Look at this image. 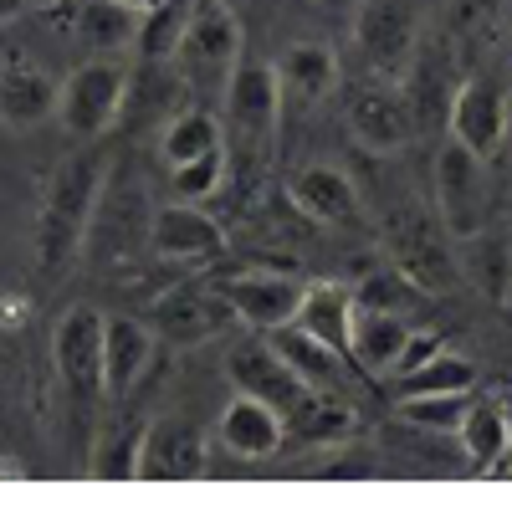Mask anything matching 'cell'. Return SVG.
I'll return each instance as SVG.
<instances>
[{
  "mask_svg": "<svg viewBox=\"0 0 512 512\" xmlns=\"http://www.w3.org/2000/svg\"><path fill=\"white\" fill-rule=\"evenodd\" d=\"M108 164H113L108 149L88 144L52 169L47 195H41V210H36V236H31L36 267L47 277H57L62 267L77 262L82 236H88V221H93V205H98V190L108 180Z\"/></svg>",
  "mask_w": 512,
  "mask_h": 512,
  "instance_id": "6da1fadb",
  "label": "cell"
},
{
  "mask_svg": "<svg viewBox=\"0 0 512 512\" xmlns=\"http://www.w3.org/2000/svg\"><path fill=\"white\" fill-rule=\"evenodd\" d=\"M149 221H154V210L144 200V180L128 164L123 169L108 164V180L98 190L93 221H88V236H82L77 256H88V262H98V267L134 262V256L149 246Z\"/></svg>",
  "mask_w": 512,
  "mask_h": 512,
  "instance_id": "7a4b0ae2",
  "label": "cell"
},
{
  "mask_svg": "<svg viewBox=\"0 0 512 512\" xmlns=\"http://www.w3.org/2000/svg\"><path fill=\"white\" fill-rule=\"evenodd\" d=\"M241 47L246 41H241V21L231 11V0H190L185 36H180V47L169 62H180V77L195 82V88L221 93Z\"/></svg>",
  "mask_w": 512,
  "mask_h": 512,
  "instance_id": "3957f363",
  "label": "cell"
},
{
  "mask_svg": "<svg viewBox=\"0 0 512 512\" xmlns=\"http://www.w3.org/2000/svg\"><path fill=\"white\" fill-rule=\"evenodd\" d=\"M354 47L379 82H400L420 52V11L415 0H359Z\"/></svg>",
  "mask_w": 512,
  "mask_h": 512,
  "instance_id": "277c9868",
  "label": "cell"
},
{
  "mask_svg": "<svg viewBox=\"0 0 512 512\" xmlns=\"http://www.w3.org/2000/svg\"><path fill=\"white\" fill-rule=\"evenodd\" d=\"M384 251L405 282H415L425 297L451 292L461 267H456V251L446 246V226L431 221L425 210H400V216L384 226Z\"/></svg>",
  "mask_w": 512,
  "mask_h": 512,
  "instance_id": "5b68a950",
  "label": "cell"
},
{
  "mask_svg": "<svg viewBox=\"0 0 512 512\" xmlns=\"http://www.w3.org/2000/svg\"><path fill=\"white\" fill-rule=\"evenodd\" d=\"M226 128H231V139L246 144V149H267L277 139V123H282V88H277V67L262 62L256 52L241 47L231 77H226Z\"/></svg>",
  "mask_w": 512,
  "mask_h": 512,
  "instance_id": "8992f818",
  "label": "cell"
},
{
  "mask_svg": "<svg viewBox=\"0 0 512 512\" xmlns=\"http://www.w3.org/2000/svg\"><path fill=\"white\" fill-rule=\"evenodd\" d=\"M128 98V72L118 57H93L82 62L77 72H67V82L57 88V113L62 128L77 139H103L108 128L118 123Z\"/></svg>",
  "mask_w": 512,
  "mask_h": 512,
  "instance_id": "52a82bcc",
  "label": "cell"
},
{
  "mask_svg": "<svg viewBox=\"0 0 512 512\" xmlns=\"http://www.w3.org/2000/svg\"><path fill=\"white\" fill-rule=\"evenodd\" d=\"M205 466H210V441L200 431V420H190V415H159V420L144 425L139 482L180 487V482H200Z\"/></svg>",
  "mask_w": 512,
  "mask_h": 512,
  "instance_id": "ba28073f",
  "label": "cell"
},
{
  "mask_svg": "<svg viewBox=\"0 0 512 512\" xmlns=\"http://www.w3.org/2000/svg\"><path fill=\"white\" fill-rule=\"evenodd\" d=\"M52 364L67 395L93 405L103 395V313L93 303H72L52 328Z\"/></svg>",
  "mask_w": 512,
  "mask_h": 512,
  "instance_id": "9c48e42d",
  "label": "cell"
},
{
  "mask_svg": "<svg viewBox=\"0 0 512 512\" xmlns=\"http://www.w3.org/2000/svg\"><path fill=\"white\" fill-rule=\"evenodd\" d=\"M149 318H154V338H164L175 349H200L231 323V308L216 282H175L169 292L154 297Z\"/></svg>",
  "mask_w": 512,
  "mask_h": 512,
  "instance_id": "30bf717a",
  "label": "cell"
},
{
  "mask_svg": "<svg viewBox=\"0 0 512 512\" xmlns=\"http://www.w3.org/2000/svg\"><path fill=\"white\" fill-rule=\"evenodd\" d=\"M487 159L466 154L461 144H441L436 154V210H441V226L446 236H477L487 221Z\"/></svg>",
  "mask_w": 512,
  "mask_h": 512,
  "instance_id": "8fae6325",
  "label": "cell"
},
{
  "mask_svg": "<svg viewBox=\"0 0 512 512\" xmlns=\"http://www.w3.org/2000/svg\"><path fill=\"white\" fill-rule=\"evenodd\" d=\"M446 128H451V144H461L477 159H492L507 139V93H502V82L466 77L446 103Z\"/></svg>",
  "mask_w": 512,
  "mask_h": 512,
  "instance_id": "7c38bea8",
  "label": "cell"
},
{
  "mask_svg": "<svg viewBox=\"0 0 512 512\" xmlns=\"http://www.w3.org/2000/svg\"><path fill=\"white\" fill-rule=\"evenodd\" d=\"M226 374H231V384H236L241 395L267 400L282 420H287L292 410H303V405L318 395L313 384H303V379L282 364V354L267 344V338H246V344H236L231 359H226Z\"/></svg>",
  "mask_w": 512,
  "mask_h": 512,
  "instance_id": "4fadbf2b",
  "label": "cell"
},
{
  "mask_svg": "<svg viewBox=\"0 0 512 512\" xmlns=\"http://www.w3.org/2000/svg\"><path fill=\"white\" fill-rule=\"evenodd\" d=\"M349 134L359 149L390 159L415 139V113L405 103V93H395L390 82H369L349 98Z\"/></svg>",
  "mask_w": 512,
  "mask_h": 512,
  "instance_id": "5bb4252c",
  "label": "cell"
},
{
  "mask_svg": "<svg viewBox=\"0 0 512 512\" xmlns=\"http://www.w3.org/2000/svg\"><path fill=\"white\" fill-rule=\"evenodd\" d=\"M287 200L303 210L313 226H328V231H354L364 221V200H359V185L333 164H308L287 180Z\"/></svg>",
  "mask_w": 512,
  "mask_h": 512,
  "instance_id": "9a60e30c",
  "label": "cell"
},
{
  "mask_svg": "<svg viewBox=\"0 0 512 512\" xmlns=\"http://www.w3.org/2000/svg\"><path fill=\"white\" fill-rule=\"evenodd\" d=\"M149 246L164 256V262H216V256L226 251V231H221L216 216H205L200 205L175 200V205L154 210Z\"/></svg>",
  "mask_w": 512,
  "mask_h": 512,
  "instance_id": "2e32d148",
  "label": "cell"
},
{
  "mask_svg": "<svg viewBox=\"0 0 512 512\" xmlns=\"http://www.w3.org/2000/svg\"><path fill=\"white\" fill-rule=\"evenodd\" d=\"M221 297H226V308L251 323L256 333H272L282 323H292L297 313V297H303V282L297 277H282V272H241L231 282H216Z\"/></svg>",
  "mask_w": 512,
  "mask_h": 512,
  "instance_id": "e0dca14e",
  "label": "cell"
},
{
  "mask_svg": "<svg viewBox=\"0 0 512 512\" xmlns=\"http://www.w3.org/2000/svg\"><path fill=\"white\" fill-rule=\"evenodd\" d=\"M154 364V328L139 318H108L103 313V395L128 400V390Z\"/></svg>",
  "mask_w": 512,
  "mask_h": 512,
  "instance_id": "ac0fdd59",
  "label": "cell"
},
{
  "mask_svg": "<svg viewBox=\"0 0 512 512\" xmlns=\"http://www.w3.org/2000/svg\"><path fill=\"white\" fill-rule=\"evenodd\" d=\"M216 436L221 446L236 456V461H267L282 451V415L267 405V400H256V395H241L221 410L216 420Z\"/></svg>",
  "mask_w": 512,
  "mask_h": 512,
  "instance_id": "d6986e66",
  "label": "cell"
},
{
  "mask_svg": "<svg viewBox=\"0 0 512 512\" xmlns=\"http://www.w3.org/2000/svg\"><path fill=\"white\" fill-rule=\"evenodd\" d=\"M47 113H57V82L31 57L11 52L0 62V123L6 128H36Z\"/></svg>",
  "mask_w": 512,
  "mask_h": 512,
  "instance_id": "ffe728a7",
  "label": "cell"
},
{
  "mask_svg": "<svg viewBox=\"0 0 512 512\" xmlns=\"http://www.w3.org/2000/svg\"><path fill=\"white\" fill-rule=\"evenodd\" d=\"M292 323L313 333L318 344H328L333 354L349 359V328H354V287L344 282H303Z\"/></svg>",
  "mask_w": 512,
  "mask_h": 512,
  "instance_id": "44dd1931",
  "label": "cell"
},
{
  "mask_svg": "<svg viewBox=\"0 0 512 512\" xmlns=\"http://www.w3.org/2000/svg\"><path fill=\"white\" fill-rule=\"evenodd\" d=\"M461 441V456L472 472H502V456H507V405L497 395H477L466 405L461 425L451 431Z\"/></svg>",
  "mask_w": 512,
  "mask_h": 512,
  "instance_id": "7402d4cb",
  "label": "cell"
},
{
  "mask_svg": "<svg viewBox=\"0 0 512 512\" xmlns=\"http://www.w3.org/2000/svg\"><path fill=\"white\" fill-rule=\"evenodd\" d=\"M277 88H282V98L303 103V108L323 103L338 88L333 47H323V41H292V47L282 52V62H277Z\"/></svg>",
  "mask_w": 512,
  "mask_h": 512,
  "instance_id": "603a6c76",
  "label": "cell"
},
{
  "mask_svg": "<svg viewBox=\"0 0 512 512\" xmlns=\"http://www.w3.org/2000/svg\"><path fill=\"white\" fill-rule=\"evenodd\" d=\"M267 344L282 354V364L297 374V379H303V384H313V390H328V395H338V390H344V354H333L328 344H318V338L313 333H303V328H297V323H282V328H272L267 333Z\"/></svg>",
  "mask_w": 512,
  "mask_h": 512,
  "instance_id": "cb8c5ba5",
  "label": "cell"
},
{
  "mask_svg": "<svg viewBox=\"0 0 512 512\" xmlns=\"http://www.w3.org/2000/svg\"><path fill=\"white\" fill-rule=\"evenodd\" d=\"M405 333L410 323L400 313H384V308H359L354 303V328H349V359L369 374H390L400 349H405Z\"/></svg>",
  "mask_w": 512,
  "mask_h": 512,
  "instance_id": "d4e9b609",
  "label": "cell"
},
{
  "mask_svg": "<svg viewBox=\"0 0 512 512\" xmlns=\"http://www.w3.org/2000/svg\"><path fill=\"white\" fill-rule=\"evenodd\" d=\"M456 267L472 277V287L487 297L492 308H507L512 303V251H507V236H497V231L466 236V256H461Z\"/></svg>",
  "mask_w": 512,
  "mask_h": 512,
  "instance_id": "484cf974",
  "label": "cell"
},
{
  "mask_svg": "<svg viewBox=\"0 0 512 512\" xmlns=\"http://www.w3.org/2000/svg\"><path fill=\"white\" fill-rule=\"evenodd\" d=\"M139 441H144V420L118 415L113 425H103L93 456H88V477L93 482H139Z\"/></svg>",
  "mask_w": 512,
  "mask_h": 512,
  "instance_id": "4316f807",
  "label": "cell"
},
{
  "mask_svg": "<svg viewBox=\"0 0 512 512\" xmlns=\"http://www.w3.org/2000/svg\"><path fill=\"white\" fill-rule=\"evenodd\" d=\"M395 390H400V400L405 395H461V390H477V364L466 354L436 349L431 359H420L415 369L395 374Z\"/></svg>",
  "mask_w": 512,
  "mask_h": 512,
  "instance_id": "83f0119b",
  "label": "cell"
},
{
  "mask_svg": "<svg viewBox=\"0 0 512 512\" xmlns=\"http://www.w3.org/2000/svg\"><path fill=\"white\" fill-rule=\"evenodd\" d=\"M221 139H226L221 118H210L205 108H180L175 118L164 123V134H159V159L175 169V164H190V159H200L210 149H221Z\"/></svg>",
  "mask_w": 512,
  "mask_h": 512,
  "instance_id": "f1b7e54d",
  "label": "cell"
},
{
  "mask_svg": "<svg viewBox=\"0 0 512 512\" xmlns=\"http://www.w3.org/2000/svg\"><path fill=\"white\" fill-rule=\"evenodd\" d=\"M77 26H82V41H88L98 57H118L123 47H134L139 16H128L123 6H113V0H82Z\"/></svg>",
  "mask_w": 512,
  "mask_h": 512,
  "instance_id": "f546056e",
  "label": "cell"
},
{
  "mask_svg": "<svg viewBox=\"0 0 512 512\" xmlns=\"http://www.w3.org/2000/svg\"><path fill=\"white\" fill-rule=\"evenodd\" d=\"M185 21H190V0H159L149 16H139V31H134V52L144 62H169L185 36Z\"/></svg>",
  "mask_w": 512,
  "mask_h": 512,
  "instance_id": "4dcf8cb0",
  "label": "cell"
},
{
  "mask_svg": "<svg viewBox=\"0 0 512 512\" xmlns=\"http://www.w3.org/2000/svg\"><path fill=\"white\" fill-rule=\"evenodd\" d=\"M221 185H226V149H210V154H200L190 164L169 169V190H175L180 200H190V205L221 195Z\"/></svg>",
  "mask_w": 512,
  "mask_h": 512,
  "instance_id": "1f68e13d",
  "label": "cell"
},
{
  "mask_svg": "<svg viewBox=\"0 0 512 512\" xmlns=\"http://www.w3.org/2000/svg\"><path fill=\"white\" fill-rule=\"evenodd\" d=\"M466 405H472V390H461V395H405L400 415L415 425V431L441 436V431H456V425H461Z\"/></svg>",
  "mask_w": 512,
  "mask_h": 512,
  "instance_id": "d6a6232c",
  "label": "cell"
},
{
  "mask_svg": "<svg viewBox=\"0 0 512 512\" xmlns=\"http://www.w3.org/2000/svg\"><path fill=\"white\" fill-rule=\"evenodd\" d=\"M354 303H359V308H384V313L410 318V308L425 303V292H420L415 282H405L400 272H379V277H364V287L354 292Z\"/></svg>",
  "mask_w": 512,
  "mask_h": 512,
  "instance_id": "836d02e7",
  "label": "cell"
},
{
  "mask_svg": "<svg viewBox=\"0 0 512 512\" xmlns=\"http://www.w3.org/2000/svg\"><path fill=\"white\" fill-rule=\"evenodd\" d=\"M502 11V0H456V31L466 36H477L492 26V16Z\"/></svg>",
  "mask_w": 512,
  "mask_h": 512,
  "instance_id": "e575fe53",
  "label": "cell"
},
{
  "mask_svg": "<svg viewBox=\"0 0 512 512\" xmlns=\"http://www.w3.org/2000/svg\"><path fill=\"white\" fill-rule=\"evenodd\" d=\"M436 349H441V338H436V333H415V328H410V333H405V349H400V359H395V369H390V374L415 369L420 359H431Z\"/></svg>",
  "mask_w": 512,
  "mask_h": 512,
  "instance_id": "d590c367",
  "label": "cell"
},
{
  "mask_svg": "<svg viewBox=\"0 0 512 512\" xmlns=\"http://www.w3.org/2000/svg\"><path fill=\"white\" fill-rule=\"evenodd\" d=\"M113 6H123L128 16H149V11L159 6V0H113Z\"/></svg>",
  "mask_w": 512,
  "mask_h": 512,
  "instance_id": "8d00e7d4",
  "label": "cell"
},
{
  "mask_svg": "<svg viewBox=\"0 0 512 512\" xmlns=\"http://www.w3.org/2000/svg\"><path fill=\"white\" fill-rule=\"evenodd\" d=\"M26 6H21V0H0V26H6V21H16Z\"/></svg>",
  "mask_w": 512,
  "mask_h": 512,
  "instance_id": "74e56055",
  "label": "cell"
},
{
  "mask_svg": "<svg viewBox=\"0 0 512 512\" xmlns=\"http://www.w3.org/2000/svg\"><path fill=\"white\" fill-rule=\"evenodd\" d=\"M26 11H52V6H62V0H21Z\"/></svg>",
  "mask_w": 512,
  "mask_h": 512,
  "instance_id": "f35d334b",
  "label": "cell"
},
{
  "mask_svg": "<svg viewBox=\"0 0 512 512\" xmlns=\"http://www.w3.org/2000/svg\"><path fill=\"white\" fill-rule=\"evenodd\" d=\"M328 6H333V0H328Z\"/></svg>",
  "mask_w": 512,
  "mask_h": 512,
  "instance_id": "ab89813d",
  "label": "cell"
}]
</instances>
